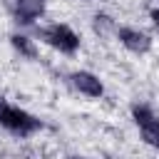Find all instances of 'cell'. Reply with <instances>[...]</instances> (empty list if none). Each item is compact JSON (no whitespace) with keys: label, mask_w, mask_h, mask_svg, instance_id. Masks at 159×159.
<instances>
[{"label":"cell","mask_w":159,"mask_h":159,"mask_svg":"<svg viewBox=\"0 0 159 159\" xmlns=\"http://www.w3.org/2000/svg\"><path fill=\"white\" fill-rule=\"evenodd\" d=\"M0 127H5L15 137H30V134H35V132L42 129V122L35 114H30L27 109L5 102L2 109H0Z\"/></svg>","instance_id":"1"},{"label":"cell","mask_w":159,"mask_h":159,"mask_svg":"<svg viewBox=\"0 0 159 159\" xmlns=\"http://www.w3.org/2000/svg\"><path fill=\"white\" fill-rule=\"evenodd\" d=\"M40 37L50 47H55L57 52H62V55H75L80 50V35L70 25H62V22H55V25L42 27L40 30Z\"/></svg>","instance_id":"2"},{"label":"cell","mask_w":159,"mask_h":159,"mask_svg":"<svg viewBox=\"0 0 159 159\" xmlns=\"http://www.w3.org/2000/svg\"><path fill=\"white\" fill-rule=\"evenodd\" d=\"M132 119L142 134V139L159 149V114L149 107V104H132Z\"/></svg>","instance_id":"3"},{"label":"cell","mask_w":159,"mask_h":159,"mask_svg":"<svg viewBox=\"0 0 159 159\" xmlns=\"http://www.w3.org/2000/svg\"><path fill=\"white\" fill-rule=\"evenodd\" d=\"M114 35H117L119 45H122V47H127V50H129V52H134V55H144V52H149V50H152V37H149L144 30H137V27L122 25V27H117V30H114Z\"/></svg>","instance_id":"4"},{"label":"cell","mask_w":159,"mask_h":159,"mask_svg":"<svg viewBox=\"0 0 159 159\" xmlns=\"http://www.w3.org/2000/svg\"><path fill=\"white\" fill-rule=\"evenodd\" d=\"M70 80H72V87H75L77 92H82L84 97H92V99H99V97L104 94V84H102V80H99L97 75H92V72H87V70H80V72H72V75H70Z\"/></svg>","instance_id":"5"},{"label":"cell","mask_w":159,"mask_h":159,"mask_svg":"<svg viewBox=\"0 0 159 159\" xmlns=\"http://www.w3.org/2000/svg\"><path fill=\"white\" fill-rule=\"evenodd\" d=\"M45 12V0H15L12 2V15L20 25H32L37 17Z\"/></svg>","instance_id":"6"},{"label":"cell","mask_w":159,"mask_h":159,"mask_svg":"<svg viewBox=\"0 0 159 159\" xmlns=\"http://www.w3.org/2000/svg\"><path fill=\"white\" fill-rule=\"evenodd\" d=\"M10 42H12V47H15V50H17L22 57H30V60H32V57L37 55V47H35V42H32L27 35H20V32H15V35L10 37Z\"/></svg>","instance_id":"7"},{"label":"cell","mask_w":159,"mask_h":159,"mask_svg":"<svg viewBox=\"0 0 159 159\" xmlns=\"http://www.w3.org/2000/svg\"><path fill=\"white\" fill-rule=\"evenodd\" d=\"M94 30L97 32H107V30H117V25L107 15H94Z\"/></svg>","instance_id":"8"},{"label":"cell","mask_w":159,"mask_h":159,"mask_svg":"<svg viewBox=\"0 0 159 159\" xmlns=\"http://www.w3.org/2000/svg\"><path fill=\"white\" fill-rule=\"evenodd\" d=\"M152 22H154V27L159 30V7H154V10H152Z\"/></svg>","instance_id":"9"},{"label":"cell","mask_w":159,"mask_h":159,"mask_svg":"<svg viewBox=\"0 0 159 159\" xmlns=\"http://www.w3.org/2000/svg\"><path fill=\"white\" fill-rule=\"evenodd\" d=\"M70 159H89V157H80V154H75V157H70Z\"/></svg>","instance_id":"10"},{"label":"cell","mask_w":159,"mask_h":159,"mask_svg":"<svg viewBox=\"0 0 159 159\" xmlns=\"http://www.w3.org/2000/svg\"><path fill=\"white\" fill-rule=\"evenodd\" d=\"M5 102H7V99H5V97H0V109H2V104H5Z\"/></svg>","instance_id":"11"}]
</instances>
